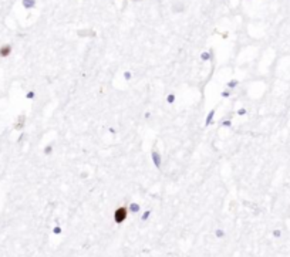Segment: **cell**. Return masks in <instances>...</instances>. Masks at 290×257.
Here are the masks:
<instances>
[{"label":"cell","instance_id":"cell-1","mask_svg":"<svg viewBox=\"0 0 290 257\" xmlns=\"http://www.w3.org/2000/svg\"><path fill=\"white\" fill-rule=\"evenodd\" d=\"M127 217H128V209H127L125 206L117 207L115 212H114V220H115V223L121 224L123 222L127 220Z\"/></svg>","mask_w":290,"mask_h":257},{"label":"cell","instance_id":"cell-2","mask_svg":"<svg viewBox=\"0 0 290 257\" xmlns=\"http://www.w3.org/2000/svg\"><path fill=\"white\" fill-rule=\"evenodd\" d=\"M11 54V46L10 44H3L0 47V57L2 58H7Z\"/></svg>","mask_w":290,"mask_h":257},{"label":"cell","instance_id":"cell-3","mask_svg":"<svg viewBox=\"0 0 290 257\" xmlns=\"http://www.w3.org/2000/svg\"><path fill=\"white\" fill-rule=\"evenodd\" d=\"M24 124H26V115H20V117L17 118L16 124H14V129H17V131L23 129L24 128Z\"/></svg>","mask_w":290,"mask_h":257},{"label":"cell","instance_id":"cell-4","mask_svg":"<svg viewBox=\"0 0 290 257\" xmlns=\"http://www.w3.org/2000/svg\"><path fill=\"white\" fill-rule=\"evenodd\" d=\"M151 155H152V162H154V165H155L158 169H159V168H161V163H162L159 152H158V151H152V154H151Z\"/></svg>","mask_w":290,"mask_h":257},{"label":"cell","instance_id":"cell-5","mask_svg":"<svg viewBox=\"0 0 290 257\" xmlns=\"http://www.w3.org/2000/svg\"><path fill=\"white\" fill-rule=\"evenodd\" d=\"M215 112H216V110H211V111H209L208 117H206V121H205V126H209V125H211V122H212V118L215 117Z\"/></svg>","mask_w":290,"mask_h":257},{"label":"cell","instance_id":"cell-6","mask_svg":"<svg viewBox=\"0 0 290 257\" xmlns=\"http://www.w3.org/2000/svg\"><path fill=\"white\" fill-rule=\"evenodd\" d=\"M51 151H53V143H48L47 147L44 148V154L46 155H50V154H51Z\"/></svg>","mask_w":290,"mask_h":257},{"label":"cell","instance_id":"cell-7","mask_svg":"<svg viewBox=\"0 0 290 257\" xmlns=\"http://www.w3.org/2000/svg\"><path fill=\"white\" fill-rule=\"evenodd\" d=\"M23 3H24V7H33V6H34V0H24V2H23Z\"/></svg>","mask_w":290,"mask_h":257},{"label":"cell","instance_id":"cell-8","mask_svg":"<svg viewBox=\"0 0 290 257\" xmlns=\"http://www.w3.org/2000/svg\"><path fill=\"white\" fill-rule=\"evenodd\" d=\"M174 101H175V95L174 94H169V95L167 97V102L168 104H174Z\"/></svg>","mask_w":290,"mask_h":257},{"label":"cell","instance_id":"cell-9","mask_svg":"<svg viewBox=\"0 0 290 257\" xmlns=\"http://www.w3.org/2000/svg\"><path fill=\"white\" fill-rule=\"evenodd\" d=\"M236 85H238V81H229V82H228V87H229V88H235V87H236Z\"/></svg>","mask_w":290,"mask_h":257},{"label":"cell","instance_id":"cell-10","mask_svg":"<svg viewBox=\"0 0 290 257\" xmlns=\"http://www.w3.org/2000/svg\"><path fill=\"white\" fill-rule=\"evenodd\" d=\"M27 98H29V99H33V98H34V92H33V91L27 92Z\"/></svg>","mask_w":290,"mask_h":257},{"label":"cell","instance_id":"cell-11","mask_svg":"<svg viewBox=\"0 0 290 257\" xmlns=\"http://www.w3.org/2000/svg\"><path fill=\"white\" fill-rule=\"evenodd\" d=\"M131 210H132V212H138V205H134V203H132V205H131Z\"/></svg>","mask_w":290,"mask_h":257},{"label":"cell","instance_id":"cell-12","mask_svg":"<svg viewBox=\"0 0 290 257\" xmlns=\"http://www.w3.org/2000/svg\"><path fill=\"white\" fill-rule=\"evenodd\" d=\"M229 95H231V92H229V91H223L222 92V97H225V98H228Z\"/></svg>","mask_w":290,"mask_h":257},{"label":"cell","instance_id":"cell-13","mask_svg":"<svg viewBox=\"0 0 290 257\" xmlns=\"http://www.w3.org/2000/svg\"><path fill=\"white\" fill-rule=\"evenodd\" d=\"M223 125L225 126H231V121H223Z\"/></svg>","mask_w":290,"mask_h":257},{"label":"cell","instance_id":"cell-14","mask_svg":"<svg viewBox=\"0 0 290 257\" xmlns=\"http://www.w3.org/2000/svg\"><path fill=\"white\" fill-rule=\"evenodd\" d=\"M246 112V110H239V115H243Z\"/></svg>","mask_w":290,"mask_h":257}]
</instances>
